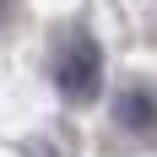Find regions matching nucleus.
Listing matches in <instances>:
<instances>
[{"mask_svg": "<svg viewBox=\"0 0 157 157\" xmlns=\"http://www.w3.org/2000/svg\"><path fill=\"white\" fill-rule=\"evenodd\" d=\"M54 81H60V92L71 103H92L98 87H103V54H98L92 33H71L60 44V60H54Z\"/></svg>", "mask_w": 157, "mask_h": 157, "instance_id": "f257e3e1", "label": "nucleus"}, {"mask_svg": "<svg viewBox=\"0 0 157 157\" xmlns=\"http://www.w3.org/2000/svg\"><path fill=\"white\" fill-rule=\"evenodd\" d=\"M11 11H16V0H0V22H11Z\"/></svg>", "mask_w": 157, "mask_h": 157, "instance_id": "7ed1b4c3", "label": "nucleus"}, {"mask_svg": "<svg viewBox=\"0 0 157 157\" xmlns=\"http://www.w3.org/2000/svg\"><path fill=\"white\" fill-rule=\"evenodd\" d=\"M114 119L130 130V136H157V92L152 87H125V92L114 98Z\"/></svg>", "mask_w": 157, "mask_h": 157, "instance_id": "f03ea898", "label": "nucleus"}]
</instances>
